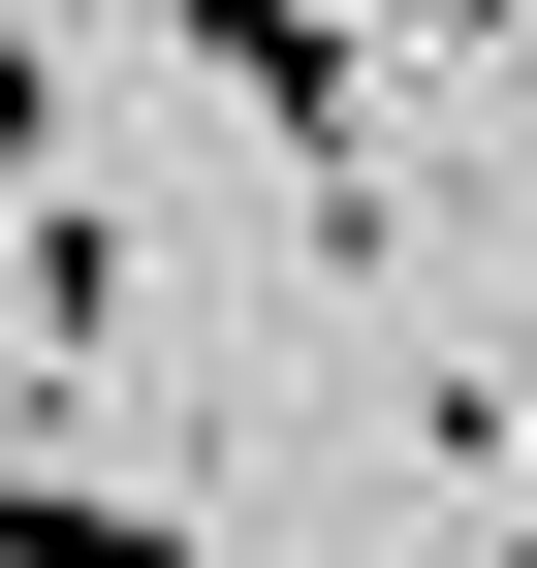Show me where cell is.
Segmentation results:
<instances>
[{"label":"cell","mask_w":537,"mask_h":568,"mask_svg":"<svg viewBox=\"0 0 537 568\" xmlns=\"http://www.w3.org/2000/svg\"><path fill=\"white\" fill-rule=\"evenodd\" d=\"M159 32L222 63V126H253V159H285L316 222L379 253V32H348V0H159Z\"/></svg>","instance_id":"1"},{"label":"cell","mask_w":537,"mask_h":568,"mask_svg":"<svg viewBox=\"0 0 537 568\" xmlns=\"http://www.w3.org/2000/svg\"><path fill=\"white\" fill-rule=\"evenodd\" d=\"M0 568H190V506H95V474L0 443Z\"/></svg>","instance_id":"2"},{"label":"cell","mask_w":537,"mask_h":568,"mask_svg":"<svg viewBox=\"0 0 537 568\" xmlns=\"http://www.w3.org/2000/svg\"><path fill=\"white\" fill-rule=\"evenodd\" d=\"M32 190H63V63L0 32V222H32Z\"/></svg>","instance_id":"3"},{"label":"cell","mask_w":537,"mask_h":568,"mask_svg":"<svg viewBox=\"0 0 537 568\" xmlns=\"http://www.w3.org/2000/svg\"><path fill=\"white\" fill-rule=\"evenodd\" d=\"M348 32H412V63H506V0H348Z\"/></svg>","instance_id":"4"}]
</instances>
